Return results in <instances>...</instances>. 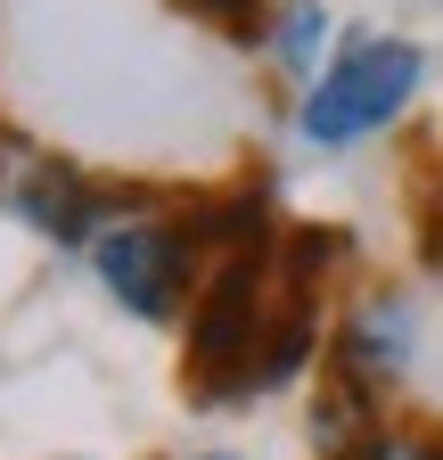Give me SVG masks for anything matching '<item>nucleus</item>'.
<instances>
[{
	"label": "nucleus",
	"mask_w": 443,
	"mask_h": 460,
	"mask_svg": "<svg viewBox=\"0 0 443 460\" xmlns=\"http://www.w3.org/2000/svg\"><path fill=\"white\" fill-rule=\"evenodd\" d=\"M419 91V49L411 41H353L337 66H328L304 99V132L320 148H345V140H369L403 115V99Z\"/></svg>",
	"instance_id": "obj_1"
},
{
	"label": "nucleus",
	"mask_w": 443,
	"mask_h": 460,
	"mask_svg": "<svg viewBox=\"0 0 443 460\" xmlns=\"http://www.w3.org/2000/svg\"><path fill=\"white\" fill-rule=\"evenodd\" d=\"M255 255H230L205 296H197V321H189V370H197V394H230V386H255Z\"/></svg>",
	"instance_id": "obj_2"
},
{
	"label": "nucleus",
	"mask_w": 443,
	"mask_h": 460,
	"mask_svg": "<svg viewBox=\"0 0 443 460\" xmlns=\"http://www.w3.org/2000/svg\"><path fill=\"white\" fill-rule=\"evenodd\" d=\"M189 239L197 230H173V222H107L91 239V263L140 321H164L189 288Z\"/></svg>",
	"instance_id": "obj_3"
},
{
	"label": "nucleus",
	"mask_w": 443,
	"mask_h": 460,
	"mask_svg": "<svg viewBox=\"0 0 443 460\" xmlns=\"http://www.w3.org/2000/svg\"><path fill=\"white\" fill-rule=\"evenodd\" d=\"M411 370V305L395 288H378V296L353 305V321L337 329V378L353 386H395Z\"/></svg>",
	"instance_id": "obj_4"
},
{
	"label": "nucleus",
	"mask_w": 443,
	"mask_h": 460,
	"mask_svg": "<svg viewBox=\"0 0 443 460\" xmlns=\"http://www.w3.org/2000/svg\"><path fill=\"white\" fill-rule=\"evenodd\" d=\"M17 206L49 230V239H91V230H99V190H83L66 164H41V172H33V190H25Z\"/></svg>",
	"instance_id": "obj_5"
},
{
	"label": "nucleus",
	"mask_w": 443,
	"mask_h": 460,
	"mask_svg": "<svg viewBox=\"0 0 443 460\" xmlns=\"http://www.w3.org/2000/svg\"><path fill=\"white\" fill-rule=\"evenodd\" d=\"M369 436H378V428H369V386L328 378V386H320V402H312V444H320L328 460H353Z\"/></svg>",
	"instance_id": "obj_6"
},
{
	"label": "nucleus",
	"mask_w": 443,
	"mask_h": 460,
	"mask_svg": "<svg viewBox=\"0 0 443 460\" xmlns=\"http://www.w3.org/2000/svg\"><path fill=\"white\" fill-rule=\"evenodd\" d=\"M320 33H328V17H320V9H288V25H280V58H288V66H304Z\"/></svg>",
	"instance_id": "obj_7"
},
{
	"label": "nucleus",
	"mask_w": 443,
	"mask_h": 460,
	"mask_svg": "<svg viewBox=\"0 0 443 460\" xmlns=\"http://www.w3.org/2000/svg\"><path fill=\"white\" fill-rule=\"evenodd\" d=\"M189 9L222 17V25H230V41H255V0H189Z\"/></svg>",
	"instance_id": "obj_8"
},
{
	"label": "nucleus",
	"mask_w": 443,
	"mask_h": 460,
	"mask_svg": "<svg viewBox=\"0 0 443 460\" xmlns=\"http://www.w3.org/2000/svg\"><path fill=\"white\" fill-rule=\"evenodd\" d=\"M197 460H239V452H197Z\"/></svg>",
	"instance_id": "obj_9"
},
{
	"label": "nucleus",
	"mask_w": 443,
	"mask_h": 460,
	"mask_svg": "<svg viewBox=\"0 0 443 460\" xmlns=\"http://www.w3.org/2000/svg\"><path fill=\"white\" fill-rule=\"evenodd\" d=\"M435 460H443V444H435Z\"/></svg>",
	"instance_id": "obj_10"
}]
</instances>
